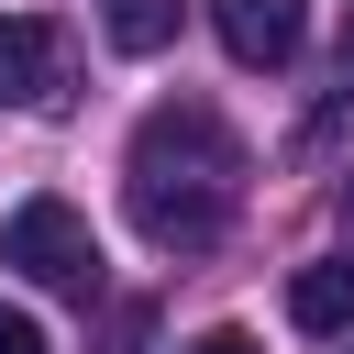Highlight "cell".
I'll return each instance as SVG.
<instances>
[{
  "label": "cell",
  "mask_w": 354,
  "mask_h": 354,
  "mask_svg": "<svg viewBox=\"0 0 354 354\" xmlns=\"http://www.w3.org/2000/svg\"><path fill=\"white\" fill-rule=\"evenodd\" d=\"M343 210H354V177H343Z\"/></svg>",
  "instance_id": "12"
},
{
  "label": "cell",
  "mask_w": 354,
  "mask_h": 354,
  "mask_svg": "<svg viewBox=\"0 0 354 354\" xmlns=\"http://www.w3.org/2000/svg\"><path fill=\"white\" fill-rule=\"evenodd\" d=\"M55 88H66V33L33 22V11H11L0 22V111H44Z\"/></svg>",
  "instance_id": "4"
},
{
  "label": "cell",
  "mask_w": 354,
  "mask_h": 354,
  "mask_svg": "<svg viewBox=\"0 0 354 354\" xmlns=\"http://www.w3.org/2000/svg\"><path fill=\"white\" fill-rule=\"evenodd\" d=\"M210 33L232 66H288L310 44V0H210Z\"/></svg>",
  "instance_id": "3"
},
{
  "label": "cell",
  "mask_w": 354,
  "mask_h": 354,
  "mask_svg": "<svg viewBox=\"0 0 354 354\" xmlns=\"http://www.w3.org/2000/svg\"><path fill=\"white\" fill-rule=\"evenodd\" d=\"M177 11H188V0H100V33H111L122 55H166V44H177Z\"/></svg>",
  "instance_id": "6"
},
{
  "label": "cell",
  "mask_w": 354,
  "mask_h": 354,
  "mask_svg": "<svg viewBox=\"0 0 354 354\" xmlns=\"http://www.w3.org/2000/svg\"><path fill=\"white\" fill-rule=\"evenodd\" d=\"M188 354H266V343H254V332H199Z\"/></svg>",
  "instance_id": "10"
},
{
  "label": "cell",
  "mask_w": 354,
  "mask_h": 354,
  "mask_svg": "<svg viewBox=\"0 0 354 354\" xmlns=\"http://www.w3.org/2000/svg\"><path fill=\"white\" fill-rule=\"evenodd\" d=\"M122 177H133V221H144V243H166V254H210V243L232 232L243 144L221 133V111L166 100V111H144V133H133Z\"/></svg>",
  "instance_id": "1"
},
{
  "label": "cell",
  "mask_w": 354,
  "mask_h": 354,
  "mask_svg": "<svg viewBox=\"0 0 354 354\" xmlns=\"http://www.w3.org/2000/svg\"><path fill=\"white\" fill-rule=\"evenodd\" d=\"M144 343H155V310H144V299H122V310H111V343H100V354H144Z\"/></svg>",
  "instance_id": "8"
},
{
  "label": "cell",
  "mask_w": 354,
  "mask_h": 354,
  "mask_svg": "<svg viewBox=\"0 0 354 354\" xmlns=\"http://www.w3.org/2000/svg\"><path fill=\"white\" fill-rule=\"evenodd\" d=\"M0 354H44V321H33V310H11V299H0Z\"/></svg>",
  "instance_id": "9"
},
{
  "label": "cell",
  "mask_w": 354,
  "mask_h": 354,
  "mask_svg": "<svg viewBox=\"0 0 354 354\" xmlns=\"http://www.w3.org/2000/svg\"><path fill=\"white\" fill-rule=\"evenodd\" d=\"M288 321L299 332H354V254H321L288 277Z\"/></svg>",
  "instance_id": "5"
},
{
  "label": "cell",
  "mask_w": 354,
  "mask_h": 354,
  "mask_svg": "<svg viewBox=\"0 0 354 354\" xmlns=\"http://www.w3.org/2000/svg\"><path fill=\"white\" fill-rule=\"evenodd\" d=\"M0 266L33 277V288H55V299H100V232H88V210H66V199H22V210L0 221Z\"/></svg>",
  "instance_id": "2"
},
{
  "label": "cell",
  "mask_w": 354,
  "mask_h": 354,
  "mask_svg": "<svg viewBox=\"0 0 354 354\" xmlns=\"http://www.w3.org/2000/svg\"><path fill=\"white\" fill-rule=\"evenodd\" d=\"M343 122H354V77H343V88H332V100H321V111H310V122H299V155H321V144H332V133H343Z\"/></svg>",
  "instance_id": "7"
},
{
  "label": "cell",
  "mask_w": 354,
  "mask_h": 354,
  "mask_svg": "<svg viewBox=\"0 0 354 354\" xmlns=\"http://www.w3.org/2000/svg\"><path fill=\"white\" fill-rule=\"evenodd\" d=\"M343 55H354V0H343Z\"/></svg>",
  "instance_id": "11"
}]
</instances>
